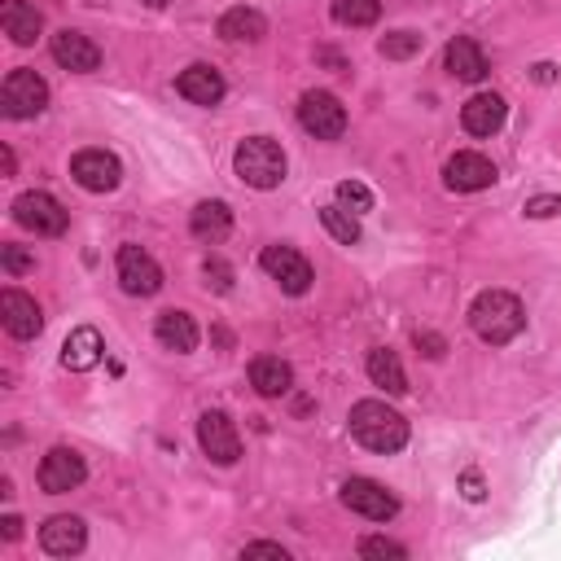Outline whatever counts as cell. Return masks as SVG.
I'll use <instances>...</instances> for the list:
<instances>
[{
	"mask_svg": "<svg viewBox=\"0 0 561 561\" xmlns=\"http://www.w3.org/2000/svg\"><path fill=\"white\" fill-rule=\"evenodd\" d=\"M48 48H53V61H57L61 70L92 75V70L101 66V48H96L83 31H70V26H66V31H57V35H53V44H48Z\"/></svg>",
	"mask_w": 561,
	"mask_h": 561,
	"instance_id": "cell-16",
	"label": "cell"
},
{
	"mask_svg": "<svg viewBox=\"0 0 561 561\" xmlns=\"http://www.w3.org/2000/svg\"><path fill=\"white\" fill-rule=\"evenodd\" d=\"M320 224H324L329 237L342 241V245H355V241H359V219H355L351 210H342V206H320Z\"/></svg>",
	"mask_w": 561,
	"mask_h": 561,
	"instance_id": "cell-29",
	"label": "cell"
},
{
	"mask_svg": "<svg viewBox=\"0 0 561 561\" xmlns=\"http://www.w3.org/2000/svg\"><path fill=\"white\" fill-rule=\"evenodd\" d=\"M232 171H237L241 184L267 193V188H276V184L285 180L289 162H285V149H280L272 136H245V140L237 145V153H232Z\"/></svg>",
	"mask_w": 561,
	"mask_h": 561,
	"instance_id": "cell-3",
	"label": "cell"
},
{
	"mask_svg": "<svg viewBox=\"0 0 561 561\" xmlns=\"http://www.w3.org/2000/svg\"><path fill=\"white\" fill-rule=\"evenodd\" d=\"M368 377H373V386H381L386 394H403V390H408L403 364H399V355H394L390 346H373V351H368Z\"/></svg>",
	"mask_w": 561,
	"mask_h": 561,
	"instance_id": "cell-26",
	"label": "cell"
},
{
	"mask_svg": "<svg viewBox=\"0 0 561 561\" xmlns=\"http://www.w3.org/2000/svg\"><path fill=\"white\" fill-rule=\"evenodd\" d=\"M443 180H447V188H451V193H478V188L495 184V162H491L486 153L460 149V153H451V158H447Z\"/></svg>",
	"mask_w": 561,
	"mask_h": 561,
	"instance_id": "cell-14",
	"label": "cell"
},
{
	"mask_svg": "<svg viewBox=\"0 0 561 561\" xmlns=\"http://www.w3.org/2000/svg\"><path fill=\"white\" fill-rule=\"evenodd\" d=\"M460 491H465V500L478 504V500H482V473H478V469H465V473H460Z\"/></svg>",
	"mask_w": 561,
	"mask_h": 561,
	"instance_id": "cell-37",
	"label": "cell"
},
{
	"mask_svg": "<svg viewBox=\"0 0 561 561\" xmlns=\"http://www.w3.org/2000/svg\"><path fill=\"white\" fill-rule=\"evenodd\" d=\"M83 543H88V526H83V517H75V513H57V517H48V522L39 526V548H44L48 557H79Z\"/></svg>",
	"mask_w": 561,
	"mask_h": 561,
	"instance_id": "cell-15",
	"label": "cell"
},
{
	"mask_svg": "<svg viewBox=\"0 0 561 561\" xmlns=\"http://www.w3.org/2000/svg\"><path fill=\"white\" fill-rule=\"evenodd\" d=\"M140 4H149V9H162V4H171V0H140Z\"/></svg>",
	"mask_w": 561,
	"mask_h": 561,
	"instance_id": "cell-41",
	"label": "cell"
},
{
	"mask_svg": "<svg viewBox=\"0 0 561 561\" xmlns=\"http://www.w3.org/2000/svg\"><path fill=\"white\" fill-rule=\"evenodd\" d=\"M342 504L368 522H390L399 513V500L377 482V478H346L342 482Z\"/></svg>",
	"mask_w": 561,
	"mask_h": 561,
	"instance_id": "cell-10",
	"label": "cell"
},
{
	"mask_svg": "<svg viewBox=\"0 0 561 561\" xmlns=\"http://www.w3.org/2000/svg\"><path fill=\"white\" fill-rule=\"evenodd\" d=\"M0 267L9 276H22V272H35V254L26 245H0Z\"/></svg>",
	"mask_w": 561,
	"mask_h": 561,
	"instance_id": "cell-31",
	"label": "cell"
},
{
	"mask_svg": "<svg viewBox=\"0 0 561 561\" xmlns=\"http://www.w3.org/2000/svg\"><path fill=\"white\" fill-rule=\"evenodd\" d=\"M298 123H302V131L316 136V140H337V136L346 131V105H342L333 92L311 88V92L298 96Z\"/></svg>",
	"mask_w": 561,
	"mask_h": 561,
	"instance_id": "cell-5",
	"label": "cell"
},
{
	"mask_svg": "<svg viewBox=\"0 0 561 561\" xmlns=\"http://www.w3.org/2000/svg\"><path fill=\"white\" fill-rule=\"evenodd\" d=\"M0 26H4L9 44L26 48V44H35V39H39L44 18H39V9H35V4H26V0H0Z\"/></svg>",
	"mask_w": 561,
	"mask_h": 561,
	"instance_id": "cell-23",
	"label": "cell"
},
{
	"mask_svg": "<svg viewBox=\"0 0 561 561\" xmlns=\"http://www.w3.org/2000/svg\"><path fill=\"white\" fill-rule=\"evenodd\" d=\"M197 447H202L206 460H215V465H237V460H241V434H237L232 416L219 412V408H206V412L197 416Z\"/></svg>",
	"mask_w": 561,
	"mask_h": 561,
	"instance_id": "cell-8",
	"label": "cell"
},
{
	"mask_svg": "<svg viewBox=\"0 0 561 561\" xmlns=\"http://www.w3.org/2000/svg\"><path fill=\"white\" fill-rule=\"evenodd\" d=\"M530 219H552V215H561V197L557 193H539V197H526V206H522Z\"/></svg>",
	"mask_w": 561,
	"mask_h": 561,
	"instance_id": "cell-34",
	"label": "cell"
},
{
	"mask_svg": "<svg viewBox=\"0 0 561 561\" xmlns=\"http://www.w3.org/2000/svg\"><path fill=\"white\" fill-rule=\"evenodd\" d=\"M259 263H263V272L285 289V294H307L311 289V263L294 250V245H263V254H259Z\"/></svg>",
	"mask_w": 561,
	"mask_h": 561,
	"instance_id": "cell-9",
	"label": "cell"
},
{
	"mask_svg": "<svg viewBox=\"0 0 561 561\" xmlns=\"http://www.w3.org/2000/svg\"><path fill=\"white\" fill-rule=\"evenodd\" d=\"M337 206L351 210V215L373 210V193H368V184H359V180H342V184H337Z\"/></svg>",
	"mask_w": 561,
	"mask_h": 561,
	"instance_id": "cell-30",
	"label": "cell"
},
{
	"mask_svg": "<svg viewBox=\"0 0 561 561\" xmlns=\"http://www.w3.org/2000/svg\"><path fill=\"white\" fill-rule=\"evenodd\" d=\"M359 557H394V561H403L408 548L394 543V539H386V535H368V539H359Z\"/></svg>",
	"mask_w": 561,
	"mask_h": 561,
	"instance_id": "cell-32",
	"label": "cell"
},
{
	"mask_svg": "<svg viewBox=\"0 0 561 561\" xmlns=\"http://www.w3.org/2000/svg\"><path fill=\"white\" fill-rule=\"evenodd\" d=\"M13 219H18L26 232H35V237H61L66 224H70L66 206H61L53 193H44V188L18 193V197H13Z\"/></svg>",
	"mask_w": 561,
	"mask_h": 561,
	"instance_id": "cell-4",
	"label": "cell"
},
{
	"mask_svg": "<svg viewBox=\"0 0 561 561\" xmlns=\"http://www.w3.org/2000/svg\"><path fill=\"white\" fill-rule=\"evenodd\" d=\"M83 473H88V465H83V456L75 451V447H53L44 460H39V491H48V495H66V491H75L79 482H83Z\"/></svg>",
	"mask_w": 561,
	"mask_h": 561,
	"instance_id": "cell-13",
	"label": "cell"
},
{
	"mask_svg": "<svg viewBox=\"0 0 561 561\" xmlns=\"http://www.w3.org/2000/svg\"><path fill=\"white\" fill-rule=\"evenodd\" d=\"M0 526H4V530H0V535H4V539H18V535H22V522H18V517H13V513H9V517H4V522H0Z\"/></svg>",
	"mask_w": 561,
	"mask_h": 561,
	"instance_id": "cell-39",
	"label": "cell"
},
{
	"mask_svg": "<svg viewBox=\"0 0 561 561\" xmlns=\"http://www.w3.org/2000/svg\"><path fill=\"white\" fill-rule=\"evenodd\" d=\"M70 175H75V184L88 188V193H110V188H118L123 167H118V158H114L110 149H79V153L70 158Z\"/></svg>",
	"mask_w": 561,
	"mask_h": 561,
	"instance_id": "cell-11",
	"label": "cell"
},
{
	"mask_svg": "<svg viewBox=\"0 0 561 561\" xmlns=\"http://www.w3.org/2000/svg\"><path fill=\"white\" fill-rule=\"evenodd\" d=\"M188 232L206 245H219L228 232H232V210L228 202H197L193 215H188Z\"/></svg>",
	"mask_w": 561,
	"mask_h": 561,
	"instance_id": "cell-24",
	"label": "cell"
},
{
	"mask_svg": "<svg viewBox=\"0 0 561 561\" xmlns=\"http://www.w3.org/2000/svg\"><path fill=\"white\" fill-rule=\"evenodd\" d=\"M346 425H351V438L364 443L368 451L394 456V451L408 447V421H403L386 399H359V403L346 412Z\"/></svg>",
	"mask_w": 561,
	"mask_h": 561,
	"instance_id": "cell-1",
	"label": "cell"
},
{
	"mask_svg": "<svg viewBox=\"0 0 561 561\" xmlns=\"http://www.w3.org/2000/svg\"><path fill=\"white\" fill-rule=\"evenodd\" d=\"M114 272H118L123 294H131V298H153V294L162 289V267H158V259H153L145 245H131V241L118 245Z\"/></svg>",
	"mask_w": 561,
	"mask_h": 561,
	"instance_id": "cell-6",
	"label": "cell"
},
{
	"mask_svg": "<svg viewBox=\"0 0 561 561\" xmlns=\"http://www.w3.org/2000/svg\"><path fill=\"white\" fill-rule=\"evenodd\" d=\"M202 276H206V289H215V294H228L232 289V267L224 263V259H206V267H202Z\"/></svg>",
	"mask_w": 561,
	"mask_h": 561,
	"instance_id": "cell-33",
	"label": "cell"
},
{
	"mask_svg": "<svg viewBox=\"0 0 561 561\" xmlns=\"http://www.w3.org/2000/svg\"><path fill=\"white\" fill-rule=\"evenodd\" d=\"M250 386H254L263 399H280V394H289V386H294V368H289L280 355H259V359H250Z\"/></svg>",
	"mask_w": 561,
	"mask_h": 561,
	"instance_id": "cell-25",
	"label": "cell"
},
{
	"mask_svg": "<svg viewBox=\"0 0 561 561\" xmlns=\"http://www.w3.org/2000/svg\"><path fill=\"white\" fill-rule=\"evenodd\" d=\"M44 105H48V83H44L35 70L18 66V70L4 75V88H0V110H4V118H35Z\"/></svg>",
	"mask_w": 561,
	"mask_h": 561,
	"instance_id": "cell-7",
	"label": "cell"
},
{
	"mask_svg": "<svg viewBox=\"0 0 561 561\" xmlns=\"http://www.w3.org/2000/svg\"><path fill=\"white\" fill-rule=\"evenodd\" d=\"M215 35L228 39V44H254V39L267 35V18H263L259 9H250V4H232V9L219 13Z\"/></svg>",
	"mask_w": 561,
	"mask_h": 561,
	"instance_id": "cell-20",
	"label": "cell"
},
{
	"mask_svg": "<svg viewBox=\"0 0 561 561\" xmlns=\"http://www.w3.org/2000/svg\"><path fill=\"white\" fill-rule=\"evenodd\" d=\"M153 337H158V346H162V351L188 355V351L197 346V324H193V316H188V311L167 307V311H158V320H153Z\"/></svg>",
	"mask_w": 561,
	"mask_h": 561,
	"instance_id": "cell-21",
	"label": "cell"
},
{
	"mask_svg": "<svg viewBox=\"0 0 561 561\" xmlns=\"http://www.w3.org/2000/svg\"><path fill=\"white\" fill-rule=\"evenodd\" d=\"M0 324H4L9 337L31 342V337H39V329H44V311H39V302H35L31 294H22V289L9 285V289L0 294Z\"/></svg>",
	"mask_w": 561,
	"mask_h": 561,
	"instance_id": "cell-12",
	"label": "cell"
},
{
	"mask_svg": "<svg viewBox=\"0 0 561 561\" xmlns=\"http://www.w3.org/2000/svg\"><path fill=\"white\" fill-rule=\"evenodd\" d=\"M101 355H105V342H101V333H96L92 324L70 329V337L61 342V368H70V373H88V368H96Z\"/></svg>",
	"mask_w": 561,
	"mask_h": 561,
	"instance_id": "cell-22",
	"label": "cell"
},
{
	"mask_svg": "<svg viewBox=\"0 0 561 561\" xmlns=\"http://www.w3.org/2000/svg\"><path fill=\"white\" fill-rule=\"evenodd\" d=\"M530 79H535V83H552V79H557V66H552V61H539V66H530Z\"/></svg>",
	"mask_w": 561,
	"mask_h": 561,
	"instance_id": "cell-38",
	"label": "cell"
},
{
	"mask_svg": "<svg viewBox=\"0 0 561 561\" xmlns=\"http://www.w3.org/2000/svg\"><path fill=\"white\" fill-rule=\"evenodd\" d=\"M508 118V105L500 92H473L465 105H460V123L469 136H495Z\"/></svg>",
	"mask_w": 561,
	"mask_h": 561,
	"instance_id": "cell-17",
	"label": "cell"
},
{
	"mask_svg": "<svg viewBox=\"0 0 561 561\" xmlns=\"http://www.w3.org/2000/svg\"><path fill=\"white\" fill-rule=\"evenodd\" d=\"M421 44H425V35L403 26V31L381 35V39H377V53H381L386 61H408V57H416V53H421Z\"/></svg>",
	"mask_w": 561,
	"mask_h": 561,
	"instance_id": "cell-27",
	"label": "cell"
},
{
	"mask_svg": "<svg viewBox=\"0 0 561 561\" xmlns=\"http://www.w3.org/2000/svg\"><path fill=\"white\" fill-rule=\"evenodd\" d=\"M175 92L184 101H193V105H219L224 101V75L215 66H206V61H193V66L180 70Z\"/></svg>",
	"mask_w": 561,
	"mask_h": 561,
	"instance_id": "cell-18",
	"label": "cell"
},
{
	"mask_svg": "<svg viewBox=\"0 0 561 561\" xmlns=\"http://www.w3.org/2000/svg\"><path fill=\"white\" fill-rule=\"evenodd\" d=\"M412 342H416V346H421V351H425L430 359H438V355L447 351V342H443L438 333H421V329H416V337H412Z\"/></svg>",
	"mask_w": 561,
	"mask_h": 561,
	"instance_id": "cell-36",
	"label": "cell"
},
{
	"mask_svg": "<svg viewBox=\"0 0 561 561\" xmlns=\"http://www.w3.org/2000/svg\"><path fill=\"white\" fill-rule=\"evenodd\" d=\"M469 324L486 346H504L526 329V311L508 289H482L469 307Z\"/></svg>",
	"mask_w": 561,
	"mask_h": 561,
	"instance_id": "cell-2",
	"label": "cell"
},
{
	"mask_svg": "<svg viewBox=\"0 0 561 561\" xmlns=\"http://www.w3.org/2000/svg\"><path fill=\"white\" fill-rule=\"evenodd\" d=\"M381 18L377 0H333V22L337 26H373Z\"/></svg>",
	"mask_w": 561,
	"mask_h": 561,
	"instance_id": "cell-28",
	"label": "cell"
},
{
	"mask_svg": "<svg viewBox=\"0 0 561 561\" xmlns=\"http://www.w3.org/2000/svg\"><path fill=\"white\" fill-rule=\"evenodd\" d=\"M0 158H4V175H13V167H18V158H13V149H9V145L0 149Z\"/></svg>",
	"mask_w": 561,
	"mask_h": 561,
	"instance_id": "cell-40",
	"label": "cell"
},
{
	"mask_svg": "<svg viewBox=\"0 0 561 561\" xmlns=\"http://www.w3.org/2000/svg\"><path fill=\"white\" fill-rule=\"evenodd\" d=\"M241 557H276V561H289V548L267 543V539H254V543H245V548H241Z\"/></svg>",
	"mask_w": 561,
	"mask_h": 561,
	"instance_id": "cell-35",
	"label": "cell"
},
{
	"mask_svg": "<svg viewBox=\"0 0 561 561\" xmlns=\"http://www.w3.org/2000/svg\"><path fill=\"white\" fill-rule=\"evenodd\" d=\"M443 66H447V75L451 79H460V83H482L486 79V53L469 39V35H456L447 48H443Z\"/></svg>",
	"mask_w": 561,
	"mask_h": 561,
	"instance_id": "cell-19",
	"label": "cell"
}]
</instances>
